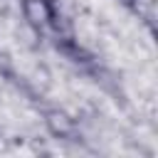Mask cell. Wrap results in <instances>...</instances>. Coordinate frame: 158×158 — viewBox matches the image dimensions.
<instances>
[{
    "mask_svg": "<svg viewBox=\"0 0 158 158\" xmlns=\"http://www.w3.org/2000/svg\"><path fill=\"white\" fill-rule=\"evenodd\" d=\"M22 12L35 27L49 25L57 17V7L52 0H22Z\"/></svg>",
    "mask_w": 158,
    "mask_h": 158,
    "instance_id": "cell-1",
    "label": "cell"
},
{
    "mask_svg": "<svg viewBox=\"0 0 158 158\" xmlns=\"http://www.w3.org/2000/svg\"><path fill=\"white\" fill-rule=\"evenodd\" d=\"M47 126L54 136H69L72 133V118H67L64 114H47Z\"/></svg>",
    "mask_w": 158,
    "mask_h": 158,
    "instance_id": "cell-2",
    "label": "cell"
}]
</instances>
